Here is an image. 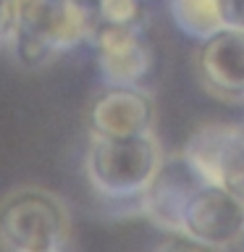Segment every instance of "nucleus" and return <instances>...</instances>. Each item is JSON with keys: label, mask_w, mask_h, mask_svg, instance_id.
<instances>
[{"label": "nucleus", "mask_w": 244, "mask_h": 252, "mask_svg": "<svg viewBox=\"0 0 244 252\" xmlns=\"http://www.w3.org/2000/svg\"><path fill=\"white\" fill-rule=\"evenodd\" d=\"M179 234L226 250L244 236V202L210 181H202L181 213Z\"/></svg>", "instance_id": "nucleus-5"}, {"label": "nucleus", "mask_w": 244, "mask_h": 252, "mask_svg": "<svg viewBox=\"0 0 244 252\" xmlns=\"http://www.w3.org/2000/svg\"><path fill=\"white\" fill-rule=\"evenodd\" d=\"M218 8L226 27L244 29V0H218Z\"/></svg>", "instance_id": "nucleus-13"}, {"label": "nucleus", "mask_w": 244, "mask_h": 252, "mask_svg": "<svg viewBox=\"0 0 244 252\" xmlns=\"http://www.w3.org/2000/svg\"><path fill=\"white\" fill-rule=\"evenodd\" d=\"M197 173L244 202V126L208 124L192 134L184 147Z\"/></svg>", "instance_id": "nucleus-4"}, {"label": "nucleus", "mask_w": 244, "mask_h": 252, "mask_svg": "<svg viewBox=\"0 0 244 252\" xmlns=\"http://www.w3.org/2000/svg\"><path fill=\"white\" fill-rule=\"evenodd\" d=\"M79 3H87V5H94L97 0H79Z\"/></svg>", "instance_id": "nucleus-15"}, {"label": "nucleus", "mask_w": 244, "mask_h": 252, "mask_svg": "<svg viewBox=\"0 0 244 252\" xmlns=\"http://www.w3.org/2000/svg\"><path fill=\"white\" fill-rule=\"evenodd\" d=\"M45 252H63V250H45Z\"/></svg>", "instance_id": "nucleus-16"}, {"label": "nucleus", "mask_w": 244, "mask_h": 252, "mask_svg": "<svg viewBox=\"0 0 244 252\" xmlns=\"http://www.w3.org/2000/svg\"><path fill=\"white\" fill-rule=\"evenodd\" d=\"M197 71L205 90L220 100H244V29L223 27L202 42Z\"/></svg>", "instance_id": "nucleus-8"}, {"label": "nucleus", "mask_w": 244, "mask_h": 252, "mask_svg": "<svg viewBox=\"0 0 244 252\" xmlns=\"http://www.w3.org/2000/svg\"><path fill=\"white\" fill-rule=\"evenodd\" d=\"M157 252H218L215 247L205 242H197L192 236H184V234H173V239H168L165 244L157 247Z\"/></svg>", "instance_id": "nucleus-12"}, {"label": "nucleus", "mask_w": 244, "mask_h": 252, "mask_svg": "<svg viewBox=\"0 0 244 252\" xmlns=\"http://www.w3.org/2000/svg\"><path fill=\"white\" fill-rule=\"evenodd\" d=\"M202 176L197 168L186 160V155L181 153L176 158H165L157 176L152 184L147 187V192L142 194L145 200V213L157 228L168 234H179L181 213H184L189 197L194 194V189L202 184Z\"/></svg>", "instance_id": "nucleus-7"}, {"label": "nucleus", "mask_w": 244, "mask_h": 252, "mask_svg": "<svg viewBox=\"0 0 244 252\" xmlns=\"http://www.w3.org/2000/svg\"><path fill=\"white\" fill-rule=\"evenodd\" d=\"M71 216L50 189L16 187L0 200V247L5 252L66 250Z\"/></svg>", "instance_id": "nucleus-3"}, {"label": "nucleus", "mask_w": 244, "mask_h": 252, "mask_svg": "<svg viewBox=\"0 0 244 252\" xmlns=\"http://www.w3.org/2000/svg\"><path fill=\"white\" fill-rule=\"evenodd\" d=\"M171 16L176 27L192 39H210L226 27L220 19L218 0H171Z\"/></svg>", "instance_id": "nucleus-10"}, {"label": "nucleus", "mask_w": 244, "mask_h": 252, "mask_svg": "<svg viewBox=\"0 0 244 252\" xmlns=\"http://www.w3.org/2000/svg\"><path fill=\"white\" fill-rule=\"evenodd\" d=\"M11 39L16 61L27 68L50 63L58 55L90 42L97 29L94 5L79 0H13Z\"/></svg>", "instance_id": "nucleus-1"}, {"label": "nucleus", "mask_w": 244, "mask_h": 252, "mask_svg": "<svg viewBox=\"0 0 244 252\" xmlns=\"http://www.w3.org/2000/svg\"><path fill=\"white\" fill-rule=\"evenodd\" d=\"M145 0H97L94 11L102 24H123V27H139Z\"/></svg>", "instance_id": "nucleus-11"}, {"label": "nucleus", "mask_w": 244, "mask_h": 252, "mask_svg": "<svg viewBox=\"0 0 244 252\" xmlns=\"http://www.w3.org/2000/svg\"><path fill=\"white\" fill-rule=\"evenodd\" d=\"M13 0H0V39L11 34V27H13Z\"/></svg>", "instance_id": "nucleus-14"}, {"label": "nucleus", "mask_w": 244, "mask_h": 252, "mask_svg": "<svg viewBox=\"0 0 244 252\" xmlns=\"http://www.w3.org/2000/svg\"><path fill=\"white\" fill-rule=\"evenodd\" d=\"M163 147L155 129L137 137L92 134L87 150V179L100 197L129 200L142 197L163 165Z\"/></svg>", "instance_id": "nucleus-2"}, {"label": "nucleus", "mask_w": 244, "mask_h": 252, "mask_svg": "<svg viewBox=\"0 0 244 252\" xmlns=\"http://www.w3.org/2000/svg\"><path fill=\"white\" fill-rule=\"evenodd\" d=\"M152 100L139 87H110L92 108V134L137 137L152 131Z\"/></svg>", "instance_id": "nucleus-9"}, {"label": "nucleus", "mask_w": 244, "mask_h": 252, "mask_svg": "<svg viewBox=\"0 0 244 252\" xmlns=\"http://www.w3.org/2000/svg\"><path fill=\"white\" fill-rule=\"evenodd\" d=\"M90 42L97 53L100 74L110 87H139L152 71V47L147 45L139 27L97 21Z\"/></svg>", "instance_id": "nucleus-6"}]
</instances>
